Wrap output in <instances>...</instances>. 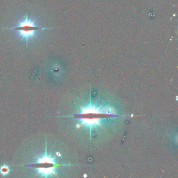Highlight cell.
<instances>
[{"label":"cell","instance_id":"1","mask_svg":"<svg viewBox=\"0 0 178 178\" xmlns=\"http://www.w3.org/2000/svg\"><path fill=\"white\" fill-rule=\"evenodd\" d=\"M55 157H51L47 153V143L45 153L41 156H37L36 163L26 165L34 168L37 171V175L47 178L52 175H57V168L61 166L55 161Z\"/></svg>","mask_w":178,"mask_h":178},{"label":"cell","instance_id":"3","mask_svg":"<svg viewBox=\"0 0 178 178\" xmlns=\"http://www.w3.org/2000/svg\"><path fill=\"white\" fill-rule=\"evenodd\" d=\"M9 171L10 169L9 167L6 165L1 166L0 168V173L3 176H6V175H9Z\"/></svg>","mask_w":178,"mask_h":178},{"label":"cell","instance_id":"2","mask_svg":"<svg viewBox=\"0 0 178 178\" xmlns=\"http://www.w3.org/2000/svg\"><path fill=\"white\" fill-rule=\"evenodd\" d=\"M37 18L33 21H31L28 17L27 13H26V18L23 21H20L19 26L14 28H5L4 29H12L17 30L19 32V35L17 38L21 37L24 38L26 41V45L27 47L28 40L29 39L33 37H36V33L37 31L40 30H44L46 29H51V28L42 27L36 26L34 24L35 21Z\"/></svg>","mask_w":178,"mask_h":178}]
</instances>
